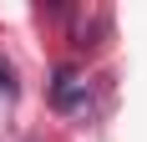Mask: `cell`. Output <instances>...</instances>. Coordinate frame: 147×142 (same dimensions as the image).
<instances>
[{"label": "cell", "instance_id": "2", "mask_svg": "<svg viewBox=\"0 0 147 142\" xmlns=\"http://www.w3.org/2000/svg\"><path fill=\"white\" fill-rule=\"evenodd\" d=\"M0 91H10V71H5V66H0Z\"/></svg>", "mask_w": 147, "mask_h": 142}, {"label": "cell", "instance_id": "1", "mask_svg": "<svg viewBox=\"0 0 147 142\" xmlns=\"http://www.w3.org/2000/svg\"><path fill=\"white\" fill-rule=\"evenodd\" d=\"M56 101H61V107H76V101H86V81H81L76 71H61V76H56Z\"/></svg>", "mask_w": 147, "mask_h": 142}]
</instances>
